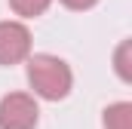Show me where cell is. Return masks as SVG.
I'll return each instance as SVG.
<instances>
[{"mask_svg": "<svg viewBox=\"0 0 132 129\" xmlns=\"http://www.w3.org/2000/svg\"><path fill=\"white\" fill-rule=\"evenodd\" d=\"M40 108L28 92H9L0 98V129H37Z\"/></svg>", "mask_w": 132, "mask_h": 129, "instance_id": "2", "label": "cell"}, {"mask_svg": "<svg viewBox=\"0 0 132 129\" xmlns=\"http://www.w3.org/2000/svg\"><path fill=\"white\" fill-rule=\"evenodd\" d=\"M98 0H62V6H68V9H74V12H83V9H92Z\"/></svg>", "mask_w": 132, "mask_h": 129, "instance_id": "7", "label": "cell"}, {"mask_svg": "<svg viewBox=\"0 0 132 129\" xmlns=\"http://www.w3.org/2000/svg\"><path fill=\"white\" fill-rule=\"evenodd\" d=\"M129 52H132V43L123 40L117 46V55H114V68H117V77L123 83H132V68H129Z\"/></svg>", "mask_w": 132, "mask_h": 129, "instance_id": "6", "label": "cell"}, {"mask_svg": "<svg viewBox=\"0 0 132 129\" xmlns=\"http://www.w3.org/2000/svg\"><path fill=\"white\" fill-rule=\"evenodd\" d=\"M101 123H104V129H132V104L129 101H114V104H108Z\"/></svg>", "mask_w": 132, "mask_h": 129, "instance_id": "4", "label": "cell"}, {"mask_svg": "<svg viewBox=\"0 0 132 129\" xmlns=\"http://www.w3.org/2000/svg\"><path fill=\"white\" fill-rule=\"evenodd\" d=\"M52 6V0H9V9L22 19H37Z\"/></svg>", "mask_w": 132, "mask_h": 129, "instance_id": "5", "label": "cell"}, {"mask_svg": "<svg viewBox=\"0 0 132 129\" xmlns=\"http://www.w3.org/2000/svg\"><path fill=\"white\" fill-rule=\"evenodd\" d=\"M25 62H28V83H31L34 95L46 98V101L68 98L71 86H74V74L65 59L49 55V52H37V55H28Z\"/></svg>", "mask_w": 132, "mask_h": 129, "instance_id": "1", "label": "cell"}, {"mask_svg": "<svg viewBox=\"0 0 132 129\" xmlns=\"http://www.w3.org/2000/svg\"><path fill=\"white\" fill-rule=\"evenodd\" d=\"M31 55V31L22 22H0V64L12 68Z\"/></svg>", "mask_w": 132, "mask_h": 129, "instance_id": "3", "label": "cell"}]
</instances>
